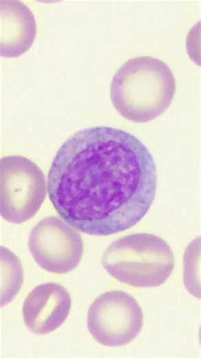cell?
I'll return each mask as SVG.
<instances>
[{"label": "cell", "instance_id": "obj_5", "mask_svg": "<svg viewBox=\"0 0 201 359\" xmlns=\"http://www.w3.org/2000/svg\"><path fill=\"white\" fill-rule=\"evenodd\" d=\"M142 309L136 300L123 291H109L96 298L87 311V325L93 338L107 347L125 345L140 333Z\"/></svg>", "mask_w": 201, "mask_h": 359}, {"label": "cell", "instance_id": "obj_6", "mask_svg": "<svg viewBox=\"0 0 201 359\" xmlns=\"http://www.w3.org/2000/svg\"><path fill=\"white\" fill-rule=\"evenodd\" d=\"M28 247L41 268L56 274L74 270L83 253L81 235L67 222L55 216L43 218L32 228Z\"/></svg>", "mask_w": 201, "mask_h": 359}, {"label": "cell", "instance_id": "obj_9", "mask_svg": "<svg viewBox=\"0 0 201 359\" xmlns=\"http://www.w3.org/2000/svg\"><path fill=\"white\" fill-rule=\"evenodd\" d=\"M23 270L19 258L1 246V307L8 303L19 291Z\"/></svg>", "mask_w": 201, "mask_h": 359}, {"label": "cell", "instance_id": "obj_3", "mask_svg": "<svg viewBox=\"0 0 201 359\" xmlns=\"http://www.w3.org/2000/svg\"><path fill=\"white\" fill-rule=\"evenodd\" d=\"M101 262L120 282L137 287L162 284L175 266L173 251L160 237L151 233L126 235L110 244Z\"/></svg>", "mask_w": 201, "mask_h": 359}, {"label": "cell", "instance_id": "obj_2", "mask_svg": "<svg viewBox=\"0 0 201 359\" xmlns=\"http://www.w3.org/2000/svg\"><path fill=\"white\" fill-rule=\"evenodd\" d=\"M176 93V79L161 59L140 56L125 61L112 78L113 106L126 119L152 121L169 107Z\"/></svg>", "mask_w": 201, "mask_h": 359}, {"label": "cell", "instance_id": "obj_7", "mask_svg": "<svg viewBox=\"0 0 201 359\" xmlns=\"http://www.w3.org/2000/svg\"><path fill=\"white\" fill-rule=\"evenodd\" d=\"M71 304L70 295L65 287L54 282L43 283L33 289L25 299L23 320L34 334H47L66 320Z\"/></svg>", "mask_w": 201, "mask_h": 359}, {"label": "cell", "instance_id": "obj_8", "mask_svg": "<svg viewBox=\"0 0 201 359\" xmlns=\"http://www.w3.org/2000/svg\"><path fill=\"white\" fill-rule=\"evenodd\" d=\"M36 35L34 14L21 1H1V56L14 58L27 52Z\"/></svg>", "mask_w": 201, "mask_h": 359}, {"label": "cell", "instance_id": "obj_1", "mask_svg": "<svg viewBox=\"0 0 201 359\" xmlns=\"http://www.w3.org/2000/svg\"><path fill=\"white\" fill-rule=\"evenodd\" d=\"M154 159L134 135L109 126L78 130L60 146L47 175L56 211L77 230L109 235L136 225L156 193Z\"/></svg>", "mask_w": 201, "mask_h": 359}, {"label": "cell", "instance_id": "obj_4", "mask_svg": "<svg viewBox=\"0 0 201 359\" xmlns=\"http://www.w3.org/2000/svg\"><path fill=\"white\" fill-rule=\"evenodd\" d=\"M46 195L41 169L26 157L12 155L1 159V215L21 224L40 209Z\"/></svg>", "mask_w": 201, "mask_h": 359}]
</instances>
